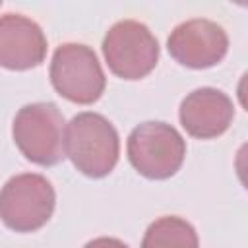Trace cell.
Masks as SVG:
<instances>
[{
  "instance_id": "1",
  "label": "cell",
  "mask_w": 248,
  "mask_h": 248,
  "mask_svg": "<svg viewBox=\"0 0 248 248\" xmlns=\"http://www.w3.org/2000/svg\"><path fill=\"white\" fill-rule=\"evenodd\" d=\"M64 151L72 165L89 178L112 172L120 157V138L108 118L99 112H79L64 132Z\"/></svg>"
},
{
  "instance_id": "2",
  "label": "cell",
  "mask_w": 248,
  "mask_h": 248,
  "mask_svg": "<svg viewBox=\"0 0 248 248\" xmlns=\"http://www.w3.org/2000/svg\"><path fill=\"white\" fill-rule=\"evenodd\" d=\"M126 151L138 174L149 180H167L180 170L186 157V141L174 126L147 120L130 132Z\"/></svg>"
},
{
  "instance_id": "3",
  "label": "cell",
  "mask_w": 248,
  "mask_h": 248,
  "mask_svg": "<svg viewBox=\"0 0 248 248\" xmlns=\"http://www.w3.org/2000/svg\"><path fill=\"white\" fill-rule=\"evenodd\" d=\"M12 138L21 155L41 167H54L64 157V116L54 103L21 107L12 124Z\"/></svg>"
},
{
  "instance_id": "4",
  "label": "cell",
  "mask_w": 248,
  "mask_h": 248,
  "mask_svg": "<svg viewBox=\"0 0 248 248\" xmlns=\"http://www.w3.org/2000/svg\"><path fill=\"white\" fill-rule=\"evenodd\" d=\"M56 205L52 184L37 172H21L0 188V221L16 232H33L48 223Z\"/></svg>"
},
{
  "instance_id": "5",
  "label": "cell",
  "mask_w": 248,
  "mask_h": 248,
  "mask_svg": "<svg viewBox=\"0 0 248 248\" xmlns=\"http://www.w3.org/2000/svg\"><path fill=\"white\" fill-rule=\"evenodd\" d=\"M48 76L56 93L76 105H93L107 87L95 50L81 43L60 45L52 54Z\"/></svg>"
},
{
  "instance_id": "6",
  "label": "cell",
  "mask_w": 248,
  "mask_h": 248,
  "mask_svg": "<svg viewBox=\"0 0 248 248\" xmlns=\"http://www.w3.org/2000/svg\"><path fill=\"white\" fill-rule=\"evenodd\" d=\"M101 48L108 70L122 79H141L159 62V43L138 19L116 21L107 31Z\"/></svg>"
},
{
  "instance_id": "7",
  "label": "cell",
  "mask_w": 248,
  "mask_h": 248,
  "mask_svg": "<svg viewBox=\"0 0 248 248\" xmlns=\"http://www.w3.org/2000/svg\"><path fill=\"white\" fill-rule=\"evenodd\" d=\"M167 50L180 66L205 70L225 58L229 50V35L217 21L194 17L178 23L170 31Z\"/></svg>"
},
{
  "instance_id": "8",
  "label": "cell",
  "mask_w": 248,
  "mask_h": 248,
  "mask_svg": "<svg viewBox=\"0 0 248 248\" xmlns=\"http://www.w3.org/2000/svg\"><path fill=\"white\" fill-rule=\"evenodd\" d=\"M186 134L198 140H213L229 130L234 118V105L227 93L215 87H198L188 93L178 108Z\"/></svg>"
},
{
  "instance_id": "9",
  "label": "cell",
  "mask_w": 248,
  "mask_h": 248,
  "mask_svg": "<svg viewBox=\"0 0 248 248\" xmlns=\"http://www.w3.org/2000/svg\"><path fill=\"white\" fill-rule=\"evenodd\" d=\"M46 56V37L37 21L21 14L0 16V66L6 70L37 68Z\"/></svg>"
},
{
  "instance_id": "10",
  "label": "cell",
  "mask_w": 248,
  "mask_h": 248,
  "mask_svg": "<svg viewBox=\"0 0 248 248\" xmlns=\"http://www.w3.org/2000/svg\"><path fill=\"white\" fill-rule=\"evenodd\" d=\"M140 248H200L196 229L178 215L155 219L141 240Z\"/></svg>"
},
{
  "instance_id": "11",
  "label": "cell",
  "mask_w": 248,
  "mask_h": 248,
  "mask_svg": "<svg viewBox=\"0 0 248 248\" xmlns=\"http://www.w3.org/2000/svg\"><path fill=\"white\" fill-rule=\"evenodd\" d=\"M83 248H128V244L114 236H97V238L89 240Z\"/></svg>"
}]
</instances>
